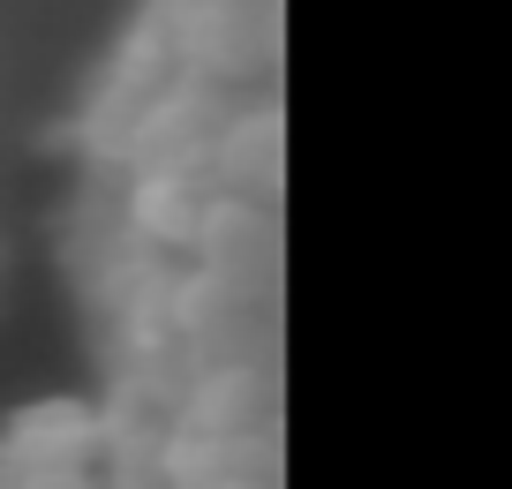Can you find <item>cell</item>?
Here are the masks:
<instances>
[{
  "mask_svg": "<svg viewBox=\"0 0 512 489\" xmlns=\"http://www.w3.org/2000/svg\"><path fill=\"white\" fill-rule=\"evenodd\" d=\"M287 0H136L68 128L98 489H287Z\"/></svg>",
  "mask_w": 512,
  "mask_h": 489,
  "instance_id": "1",
  "label": "cell"
}]
</instances>
